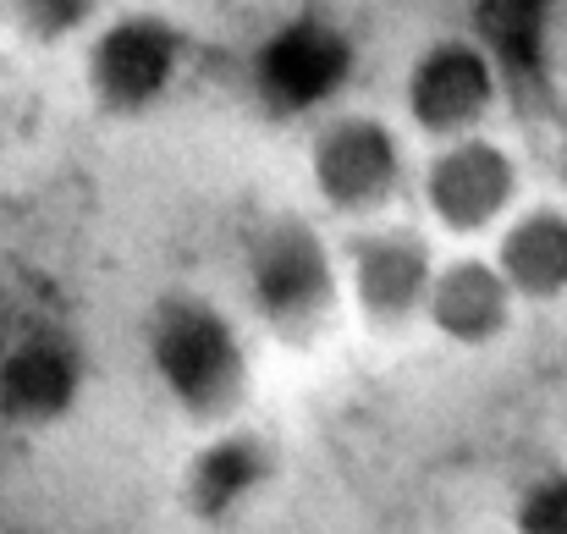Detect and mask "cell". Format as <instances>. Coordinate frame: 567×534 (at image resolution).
<instances>
[{"label": "cell", "instance_id": "6da1fadb", "mask_svg": "<svg viewBox=\"0 0 567 534\" xmlns=\"http://www.w3.org/2000/svg\"><path fill=\"white\" fill-rule=\"evenodd\" d=\"M144 353L155 380L166 386V397L188 413V419H226L243 408L254 369L248 348L237 337V326L226 320L220 304L198 298V292H166L155 298L150 320H144Z\"/></svg>", "mask_w": 567, "mask_h": 534}, {"label": "cell", "instance_id": "7a4b0ae2", "mask_svg": "<svg viewBox=\"0 0 567 534\" xmlns=\"http://www.w3.org/2000/svg\"><path fill=\"white\" fill-rule=\"evenodd\" d=\"M243 287L254 315L281 342H315L337 304H342V270L331 243L303 215H270L248 248H243Z\"/></svg>", "mask_w": 567, "mask_h": 534}, {"label": "cell", "instance_id": "3957f363", "mask_svg": "<svg viewBox=\"0 0 567 534\" xmlns=\"http://www.w3.org/2000/svg\"><path fill=\"white\" fill-rule=\"evenodd\" d=\"M188 72V33L161 11H122L89 44V89L116 116H144Z\"/></svg>", "mask_w": 567, "mask_h": 534}, {"label": "cell", "instance_id": "277c9868", "mask_svg": "<svg viewBox=\"0 0 567 534\" xmlns=\"http://www.w3.org/2000/svg\"><path fill=\"white\" fill-rule=\"evenodd\" d=\"M309 177L331 209L375 215L402 193L408 155H402V138L391 133V122H380L370 111H337L315 127Z\"/></svg>", "mask_w": 567, "mask_h": 534}, {"label": "cell", "instance_id": "5b68a950", "mask_svg": "<svg viewBox=\"0 0 567 534\" xmlns=\"http://www.w3.org/2000/svg\"><path fill=\"white\" fill-rule=\"evenodd\" d=\"M353 78V39L326 17H292L254 50V94L270 116L326 111Z\"/></svg>", "mask_w": 567, "mask_h": 534}, {"label": "cell", "instance_id": "8992f818", "mask_svg": "<svg viewBox=\"0 0 567 534\" xmlns=\"http://www.w3.org/2000/svg\"><path fill=\"white\" fill-rule=\"evenodd\" d=\"M419 187H424L430 215L446 232L474 237V232H491V226H502L513 215L524 172L496 138L463 133V138H441V150L430 155Z\"/></svg>", "mask_w": 567, "mask_h": 534}, {"label": "cell", "instance_id": "52a82bcc", "mask_svg": "<svg viewBox=\"0 0 567 534\" xmlns=\"http://www.w3.org/2000/svg\"><path fill=\"white\" fill-rule=\"evenodd\" d=\"M402 100H408L413 127H424L430 138L480 133L485 116L496 111V66H491L485 44H474V39H457V33L430 39L408 66Z\"/></svg>", "mask_w": 567, "mask_h": 534}, {"label": "cell", "instance_id": "ba28073f", "mask_svg": "<svg viewBox=\"0 0 567 534\" xmlns=\"http://www.w3.org/2000/svg\"><path fill=\"white\" fill-rule=\"evenodd\" d=\"M435 254L413 226H370L348 243V287L370 326H408L424 315Z\"/></svg>", "mask_w": 567, "mask_h": 534}, {"label": "cell", "instance_id": "9c48e42d", "mask_svg": "<svg viewBox=\"0 0 567 534\" xmlns=\"http://www.w3.org/2000/svg\"><path fill=\"white\" fill-rule=\"evenodd\" d=\"M83 397V348L61 331H28L0 353V419L17 430L55 424Z\"/></svg>", "mask_w": 567, "mask_h": 534}, {"label": "cell", "instance_id": "30bf717a", "mask_svg": "<svg viewBox=\"0 0 567 534\" xmlns=\"http://www.w3.org/2000/svg\"><path fill=\"white\" fill-rule=\"evenodd\" d=\"M513 287L502 281V270L480 254H463V259H446L435 265L430 276V292H424V320L457 342V348H485L496 337H507L513 326Z\"/></svg>", "mask_w": 567, "mask_h": 534}, {"label": "cell", "instance_id": "8fae6325", "mask_svg": "<svg viewBox=\"0 0 567 534\" xmlns=\"http://www.w3.org/2000/svg\"><path fill=\"white\" fill-rule=\"evenodd\" d=\"M491 265L513 287V298H529V304L567 298V209L535 204V209L507 215Z\"/></svg>", "mask_w": 567, "mask_h": 534}, {"label": "cell", "instance_id": "7c38bea8", "mask_svg": "<svg viewBox=\"0 0 567 534\" xmlns=\"http://www.w3.org/2000/svg\"><path fill=\"white\" fill-rule=\"evenodd\" d=\"M270 480V446L265 435L254 430H231V435H215L209 446H198L183 474V496H188V513L204 524H226L237 507H248Z\"/></svg>", "mask_w": 567, "mask_h": 534}, {"label": "cell", "instance_id": "4fadbf2b", "mask_svg": "<svg viewBox=\"0 0 567 534\" xmlns=\"http://www.w3.org/2000/svg\"><path fill=\"white\" fill-rule=\"evenodd\" d=\"M105 0H11V22L33 44H72L100 22Z\"/></svg>", "mask_w": 567, "mask_h": 534}, {"label": "cell", "instance_id": "5bb4252c", "mask_svg": "<svg viewBox=\"0 0 567 534\" xmlns=\"http://www.w3.org/2000/svg\"><path fill=\"white\" fill-rule=\"evenodd\" d=\"M513 530L518 534H567V469H551V474H540V480H529V485L518 491Z\"/></svg>", "mask_w": 567, "mask_h": 534}]
</instances>
